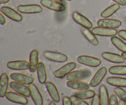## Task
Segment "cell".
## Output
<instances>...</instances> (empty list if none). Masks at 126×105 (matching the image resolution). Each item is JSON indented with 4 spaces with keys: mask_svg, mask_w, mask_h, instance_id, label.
Returning <instances> with one entry per match:
<instances>
[{
    "mask_svg": "<svg viewBox=\"0 0 126 105\" xmlns=\"http://www.w3.org/2000/svg\"><path fill=\"white\" fill-rule=\"evenodd\" d=\"M110 105H119V102H118L117 95L116 94H113L110 97Z\"/></svg>",
    "mask_w": 126,
    "mask_h": 105,
    "instance_id": "1f68e13d",
    "label": "cell"
},
{
    "mask_svg": "<svg viewBox=\"0 0 126 105\" xmlns=\"http://www.w3.org/2000/svg\"><path fill=\"white\" fill-rule=\"evenodd\" d=\"M121 55L125 59V60H126V52H123L122 53Z\"/></svg>",
    "mask_w": 126,
    "mask_h": 105,
    "instance_id": "ab89813d",
    "label": "cell"
},
{
    "mask_svg": "<svg viewBox=\"0 0 126 105\" xmlns=\"http://www.w3.org/2000/svg\"><path fill=\"white\" fill-rule=\"evenodd\" d=\"M39 64V52L38 50H33L30 55V71L34 73L36 71Z\"/></svg>",
    "mask_w": 126,
    "mask_h": 105,
    "instance_id": "44dd1931",
    "label": "cell"
},
{
    "mask_svg": "<svg viewBox=\"0 0 126 105\" xmlns=\"http://www.w3.org/2000/svg\"><path fill=\"white\" fill-rule=\"evenodd\" d=\"M119 8H120L119 4L117 3L111 5L108 8L106 9L105 10H104L101 13V17H102L103 18H108V17L113 15L116 11H118L119 9Z\"/></svg>",
    "mask_w": 126,
    "mask_h": 105,
    "instance_id": "4316f807",
    "label": "cell"
},
{
    "mask_svg": "<svg viewBox=\"0 0 126 105\" xmlns=\"http://www.w3.org/2000/svg\"><path fill=\"white\" fill-rule=\"evenodd\" d=\"M92 75L91 70L87 69H81L71 71L66 76L68 81H82L88 78Z\"/></svg>",
    "mask_w": 126,
    "mask_h": 105,
    "instance_id": "6da1fadb",
    "label": "cell"
},
{
    "mask_svg": "<svg viewBox=\"0 0 126 105\" xmlns=\"http://www.w3.org/2000/svg\"><path fill=\"white\" fill-rule=\"evenodd\" d=\"M102 57L105 60L115 63H123L125 61V59L122 55L114 53L105 52L102 54Z\"/></svg>",
    "mask_w": 126,
    "mask_h": 105,
    "instance_id": "d6986e66",
    "label": "cell"
},
{
    "mask_svg": "<svg viewBox=\"0 0 126 105\" xmlns=\"http://www.w3.org/2000/svg\"><path fill=\"white\" fill-rule=\"evenodd\" d=\"M54 1H59V2H62L63 1V0H54Z\"/></svg>",
    "mask_w": 126,
    "mask_h": 105,
    "instance_id": "b9f144b4",
    "label": "cell"
},
{
    "mask_svg": "<svg viewBox=\"0 0 126 105\" xmlns=\"http://www.w3.org/2000/svg\"><path fill=\"white\" fill-rule=\"evenodd\" d=\"M111 43L118 49L121 52H126V43L116 36H113L111 39Z\"/></svg>",
    "mask_w": 126,
    "mask_h": 105,
    "instance_id": "f1b7e54d",
    "label": "cell"
},
{
    "mask_svg": "<svg viewBox=\"0 0 126 105\" xmlns=\"http://www.w3.org/2000/svg\"><path fill=\"white\" fill-rule=\"evenodd\" d=\"M121 6H125L126 4V0H113Z\"/></svg>",
    "mask_w": 126,
    "mask_h": 105,
    "instance_id": "8d00e7d4",
    "label": "cell"
},
{
    "mask_svg": "<svg viewBox=\"0 0 126 105\" xmlns=\"http://www.w3.org/2000/svg\"><path fill=\"white\" fill-rule=\"evenodd\" d=\"M97 24L98 27L109 28H117L121 26L122 22L117 19L105 18L103 19L98 20L97 22Z\"/></svg>",
    "mask_w": 126,
    "mask_h": 105,
    "instance_id": "4fadbf2b",
    "label": "cell"
},
{
    "mask_svg": "<svg viewBox=\"0 0 126 105\" xmlns=\"http://www.w3.org/2000/svg\"><path fill=\"white\" fill-rule=\"evenodd\" d=\"M91 105H100V97L98 94H95V95L92 98V103Z\"/></svg>",
    "mask_w": 126,
    "mask_h": 105,
    "instance_id": "836d02e7",
    "label": "cell"
},
{
    "mask_svg": "<svg viewBox=\"0 0 126 105\" xmlns=\"http://www.w3.org/2000/svg\"><path fill=\"white\" fill-rule=\"evenodd\" d=\"M10 77L14 81L23 84L25 85H30L34 82V77L28 75L18 73H13L11 74Z\"/></svg>",
    "mask_w": 126,
    "mask_h": 105,
    "instance_id": "8992f818",
    "label": "cell"
},
{
    "mask_svg": "<svg viewBox=\"0 0 126 105\" xmlns=\"http://www.w3.org/2000/svg\"><path fill=\"white\" fill-rule=\"evenodd\" d=\"M49 105H56V104H55V102L53 101V102H50V103H49Z\"/></svg>",
    "mask_w": 126,
    "mask_h": 105,
    "instance_id": "60d3db41",
    "label": "cell"
},
{
    "mask_svg": "<svg viewBox=\"0 0 126 105\" xmlns=\"http://www.w3.org/2000/svg\"><path fill=\"white\" fill-rule=\"evenodd\" d=\"M11 0H0V4H4L7 3L9 1H10Z\"/></svg>",
    "mask_w": 126,
    "mask_h": 105,
    "instance_id": "74e56055",
    "label": "cell"
},
{
    "mask_svg": "<svg viewBox=\"0 0 126 105\" xmlns=\"http://www.w3.org/2000/svg\"><path fill=\"white\" fill-rule=\"evenodd\" d=\"M1 12L4 15L16 22H21L23 19L22 15L8 6H3L1 8Z\"/></svg>",
    "mask_w": 126,
    "mask_h": 105,
    "instance_id": "30bf717a",
    "label": "cell"
},
{
    "mask_svg": "<svg viewBox=\"0 0 126 105\" xmlns=\"http://www.w3.org/2000/svg\"><path fill=\"white\" fill-rule=\"evenodd\" d=\"M17 10L23 14H37L41 12L43 8L38 4L20 5L17 7Z\"/></svg>",
    "mask_w": 126,
    "mask_h": 105,
    "instance_id": "5bb4252c",
    "label": "cell"
},
{
    "mask_svg": "<svg viewBox=\"0 0 126 105\" xmlns=\"http://www.w3.org/2000/svg\"><path fill=\"white\" fill-rule=\"evenodd\" d=\"M73 18L74 20L78 23L79 25L82 26V27L91 29L92 28V23L87 17L84 16L78 11H75L72 14Z\"/></svg>",
    "mask_w": 126,
    "mask_h": 105,
    "instance_id": "7c38bea8",
    "label": "cell"
},
{
    "mask_svg": "<svg viewBox=\"0 0 126 105\" xmlns=\"http://www.w3.org/2000/svg\"><path fill=\"white\" fill-rule=\"evenodd\" d=\"M81 30L82 34L89 43L93 44L94 45H98L99 44V41L97 38H96L95 34L92 33V31L89 30V29L82 27Z\"/></svg>",
    "mask_w": 126,
    "mask_h": 105,
    "instance_id": "d4e9b609",
    "label": "cell"
},
{
    "mask_svg": "<svg viewBox=\"0 0 126 105\" xmlns=\"http://www.w3.org/2000/svg\"><path fill=\"white\" fill-rule=\"evenodd\" d=\"M99 97L100 105H110L109 93L105 85H102L99 89Z\"/></svg>",
    "mask_w": 126,
    "mask_h": 105,
    "instance_id": "7402d4cb",
    "label": "cell"
},
{
    "mask_svg": "<svg viewBox=\"0 0 126 105\" xmlns=\"http://www.w3.org/2000/svg\"><path fill=\"white\" fill-rule=\"evenodd\" d=\"M114 93L116 95L117 97L126 103V92L125 90L123 89L121 87H118L114 89Z\"/></svg>",
    "mask_w": 126,
    "mask_h": 105,
    "instance_id": "f546056e",
    "label": "cell"
},
{
    "mask_svg": "<svg viewBox=\"0 0 126 105\" xmlns=\"http://www.w3.org/2000/svg\"><path fill=\"white\" fill-rule=\"evenodd\" d=\"M41 4L46 8L57 12H63L65 9V5L62 2L54 0H41Z\"/></svg>",
    "mask_w": 126,
    "mask_h": 105,
    "instance_id": "52a82bcc",
    "label": "cell"
},
{
    "mask_svg": "<svg viewBox=\"0 0 126 105\" xmlns=\"http://www.w3.org/2000/svg\"><path fill=\"white\" fill-rule=\"evenodd\" d=\"M71 100L73 105H89L87 102H85L84 100H82L76 97V96L73 95L70 97Z\"/></svg>",
    "mask_w": 126,
    "mask_h": 105,
    "instance_id": "4dcf8cb0",
    "label": "cell"
},
{
    "mask_svg": "<svg viewBox=\"0 0 126 105\" xmlns=\"http://www.w3.org/2000/svg\"><path fill=\"white\" fill-rule=\"evenodd\" d=\"M6 98L10 102L13 103H17V104L26 105L28 104V100L27 97L22 95L19 94L17 92H8L6 95Z\"/></svg>",
    "mask_w": 126,
    "mask_h": 105,
    "instance_id": "9c48e42d",
    "label": "cell"
},
{
    "mask_svg": "<svg viewBox=\"0 0 126 105\" xmlns=\"http://www.w3.org/2000/svg\"><path fill=\"white\" fill-rule=\"evenodd\" d=\"M6 18H5V17L3 16L2 14L1 13L0 14V24H1V25H4L6 23Z\"/></svg>",
    "mask_w": 126,
    "mask_h": 105,
    "instance_id": "d590c367",
    "label": "cell"
},
{
    "mask_svg": "<svg viewBox=\"0 0 126 105\" xmlns=\"http://www.w3.org/2000/svg\"><path fill=\"white\" fill-rule=\"evenodd\" d=\"M31 92V97L35 105H43V98L40 91L34 83L29 85Z\"/></svg>",
    "mask_w": 126,
    "mask_h": 105,
    "instance_id": "8fae6325",
    "label": "cell"
},
{
    "mask_svg": "<svg viewBox=\"0 0 126 105\" xmlns=\"http://www.w3.org/2000/svg\"><path fill=\"white\" fill-rule=\"evenodd\" d=\"M45 86L52 100L55 103H59L60 100V96L55 85L52 82H46L45 83Z\"/></svg>",
    "mask_w": 126,
    "mask_h": 105,
    "instance_id": "2e32d148",
    "label": "cell"
},
{
    "mask_svg": "<svg viewBox=\"0 0 126 105\" xmlns=\"http://www.w3.org/2000/svg\"><path fill=\"white\" fill-rule=\"evenodd\" d=\"M67 1H71V0H67Z\"/></svg>",
    "mask_w": 126,
    "mask_h": 105,
    "instance_id": "ee69618b",
    "label": "cell"
},
{
    "mask_svg": "<svg viewBox=\"0 0 126 105\" xmlns=\"http://www.w3.org/2000/svg\"><path fill=\"white\" fill-rule=\"evenodd\" d=\"M9 85V76L7 73H4L1 75L0 78V97L1 98L6 97Z\"/></svg>",
    "mask_w": 126,
    "mask_h": 105,
    "instance_id": "ffe728a7",
    "label": "cell"
},
{
    "mask_svg": "<svg viewBox=\"0 0 126 105\" xmlns=\"http://www.w3.org/2000/svg\"><path fill=\"white\" fill-rule=\"evenodd\" d=\"M92 33L97 36L107 37H113L118 34V31L114 28H109L106 27H97L92 29Z\"/></svg>",
    "mask_w": 126,
    "mask_h": 105,
    "instance_id": "ba28073f",
    "label": "cell"
},
{
    "mask_svg": "<svg viewBox=\"0 0 126 105\" xmlns=\"http://www.w3.org/2000/svg\"><path fill=\"white\" fill-rule=\"evenodd\" d=\"M66 86L69 88L78 91L89 90L91 87L90 84L81 81H68L66 82Z\"/></svg>",
    "mask_w": 126,
    "mask_h": 105,
    "instance_id": "ac0fdd59",
    "label": "cell"
},
{
    "mask_svg": "<svg viewBox=\"0 0 126 105\" xmlns=\"http://www.w3.org/2000/svg\"><path fill=\"white\" fill-rule=\"evenodd\" d=\"M37 76L39 83L44 84L47 81V73L44 64L43 62H39L37 68Z\"/></svg>",
    "mask_w": 126,
    "mask_h": 105,
    "instance_id": "603a6c76",
    "label": "cell"
},
{
    "mask_svg": "<svg viewBox=\"0 0 126 105\" xmlns=\"http://www.w3.org/2000/svg\"><path fill=\"white\" fill-rule=\"evenodd\" d=\"M125 20H126V17H125Z\"/></svg>",
    "mask_w": 126,
    "mask_h": 105,
    "instance_id": "7bdbcfd3",
    "label": "cell"
},
{
    "mask_svg": "<svg viewBox=\"0 0 126 105\" xmlns=\"http://www.w3.org/2000/svg\"><path fill=\"white\" fill-rule=\"evenodd\" d=\"M107 71H108V70L106 67H102L100 68L97 71V73L95 74L93 78L92 79V80L90 82L89 84L91 87H95L97 86H98L102 81V80L103 79V78L105 77Z\"/></svg>",
    "mask_w": 126,
    "mask_h": 105,
    "instance_id": "9a60e30c",
    "label": "cell"
},
{
    "mask_svg": "<svg viewBox=\"0 0 126 105\" xmlns=\"http://www.w3.org/2000/svg\"><path fill=\"white\" fill-rule=\"evenodd\" d=\"M9 86L10 87L17 93L22 95L26 97H31L30 89L29 87H27L25 84L16 82V81H12L10 82Z\"/></svg>",
    "mask_w": 126,
    "mask_h": 105,
    "instance_id": "5b68a950",
    "label": "cell"
},
{
    "mask_svg": "<svg viewBox=\"0 0 126 105\" xmlns=\"http://www.w3.org/2000/svg\"><path fill=\"white\" fill-rule=\"evenodd\" d=\"M7 66L13 70H26L30 68V63L25 60H16L7 63Z\"/></svg>",
    "mask_w": 126,
    "mask_h": 105,
    "instance_id": "e0dca14e",
    "label": "cell"
},
{
    "mask_svg": "<svg viewBox=\"0 0 126 105\" xmlns=\"http://www.w3.org/2000/svg\"><path fill=\"white\" fill-rule=\"evenodd\" d=\"M77 60L79 63L86 65V66H91V67H97L102 63V61L100 59L85 55L79 56L78 57Z\"/></svg>",
    "mask_w": 126,
    "mask_h": 105,
    "instance_id": "3957f363",
    "label": "cell"
},
{
    "mask_svg": "<svg viewBox=\"0 0 126 105\" xmlns=\"http://www.w3.org/2000/svg\"><path fill=\"white\" fill-rule=\"evenodd\" d=\"M108 84L118 87H126V78L121 77H109L107 79Z\"/></svg>",
    "mask_w": 126,
    "mask_h": 105,
    "instance_id": "cb8c5ba5",
    "label": "cell"
},
{
    "mask_svg": "<svg viewBox=\"0 0 126 105\" xmlns=\"http://www.w3.org/2000/svg\"><path fill=\"white\" fill-rule=\"evenodd\" d=\"M95 92L92 90H86L78 91L74 93V95L82 100H87L92 98L95 95Z\"/></svg>",
    "mask_w": 126,
    "mask_h": 105,
    "instance_id": "484cf974",
    "label": "cell"
},
{
    "mask_svg": "<svg viewBox=\"0 0 126 105\" xmlns=\"http://www.w3.org/2000/svg\"><path fill=\"white\" fill-rule=\"evenodd\" d=\"M44 56L47 60L55 62L63 63L68 60L67 55L58 52L46 50L44 52Z\"/></svg>",
    "mask_w": 126,
    "mask_h": 105,
    "instance_id": "7a4b0ae2",
    "label": "cell"
},
{
    "mask_svg": "<svg viewBox=\"0 0 126 105\" xmlns=\"http://www.w3.org/2000/svg\"><path fill=\"white\" fill-rule=\"evenodd\" d=\"M76 63L75 62H70L66 64L60 68L58 69L54 73V75L55 77L59 79L63 78L65 76L68 75L74 69L76 68Z\"/></svg>",
    "mask_w": 126,
    "mask_h": 105,
    "instance_id": "277c9868",
    "label": "cell"
},
{
    "mask_svg": "<svg viewBox=\"0 0 126 105\" xmlns=\"http://www.w3.org/2000/svg\"><path fill=\"white\" fill-rule=\"evenodd\" d=\"M62 105H73L70 97L65 96L62 99Z\"/></svg>",
    "mask_w": 126,
    "mask_h": 105,
    "instance_id": "d6a6232c",
    "label": "cell"
},
{
    "mask_svg": "<svg viewBox=\"0 0 126 105\" xmlns=\"http://www.w3.org/2000/svg\"><path fill=\"white\" fill-rule=\"evenodd\" d=\"M118 35L121 37V38H123V39L126 41V30H121L118 31Z\"/></svg>",
    "mask_w": 126,
    "mask_h": 105,
    "instance_id": "e575fe53",
    "label": "cell"
},
{
    "mask_svg": "<svg viewBox=\"0 0 126 105\" xmlns=\"http://www.w3.org/2000/svg\"><path fill=\"white\" fill-rule=\"evenodd\" d=\"M119 105H126V103L124 102H123V101L120 100V101L119 102Z\"/></svg>",
    "mask_w": 126,
    "mask_h": 105,
    "instance_id": "f35d334b",
    "label": "cell"
},
{
    "mask_svg": "<svg viewBox=\"0 0 126 105\" xmlns=\"http://www.w3.org/2000/svg\"><path fill=\"white\" fill-rule=\"evenodd\" d=\"M108 71L111 75H126V65H116L110 67Z\"/></svg>",
    "mask_w": 126,
    "mask_h": 105,
    "instance_id": "83f0119b",
    "label": "cell"
}]
</instances>
